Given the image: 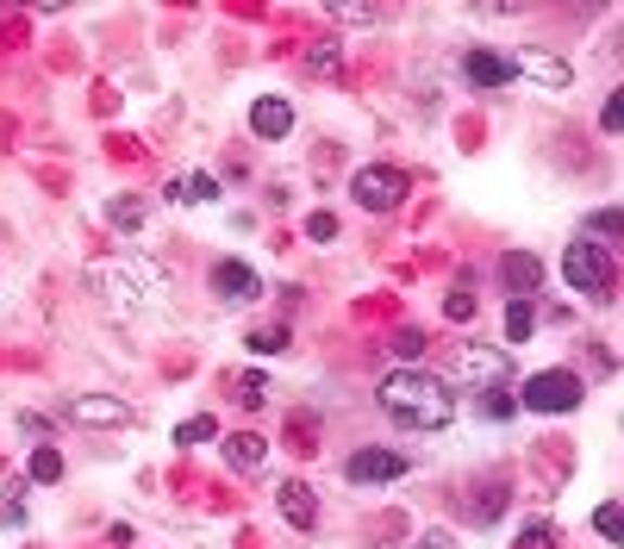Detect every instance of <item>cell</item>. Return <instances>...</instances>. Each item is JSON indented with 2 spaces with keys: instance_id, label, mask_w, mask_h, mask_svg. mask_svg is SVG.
I'll list each match as a JSON object with an SVG mask.
<instances>
[{
  "instance_id": "6da1fadb",
  "label": "cell",
  "mask_w": 624,
  "mask_h": 549,
  "mask_svg": "<svg viewBox=\"0 0 624 549\" xmlns=\"http://www.w3.org/2000/svg\"><path fill=\"white\" fill-rule=\"evenodd\" d=\"M374 399H381V412H387V419H399L406 431H444V424L456 419V394H449V381H437L431 369H394V374H381Z\"/></svg>"
},
{
  "instance_id": "7a4b0ae2",
  "label": "cell",
  "mask_w": 624,
  "mask_h": 549,
  "mask_svg": "<svg viewBox=\"0 0 624 549\" xmlns=\"http://www.w3.org/2000/svg\"><path fill=\"white\" fill-rule=\"evenodd\" d=\"M150 281H156V269H150L144 256H100L94 269H88V288L100 294V306H106L113 319H138V312H144Z\"/></svg>"
},
{
  "instance_id": "3957f363",
  "label": "cell",
  "mask_w": 624,
  "mask_h": 549,
  "mask_svg": "<svg viewBox=\"0 0 624 549\" xmlns=\"http://www.w3.org/2000/svg\"><path fill=\"white\" fill-rule=\"evenodd\" d=\"M562 274H569V288H581L587 299H612V281H619L612 250L594 244V238H574V244L562 250Z\"/></svg>"
},
{
  "instance_id": "277c9868",
  "label": "cell",
  "mask_w": 624,
  "mask_h": 549,
  "mask_svg": "<svg viewBox=\"0 0 624 549\" xmlns=\"http://www.w3.org/2000/svg\"><path fill=\"white\" fill-rule=\"evenodd\" d=\"M349 194H356L362 213H394V206H406V194H412V175L394 169V163H362V169L349 175Z\"/></svg>"
},
{
  "instance_id": "5b68a950",
  "label": "cell",
  "mask_w": 624,
  "mask_h": 549,
  "mask_svg": "<svg viewBox=\"0 0 624 549\" xmlns=\"http://www.w3.org/2000/svg\"><path fill=\"white\" fill-rule=\"evenodd\" d=\"M512 399H519L524 412H574V406H581V374L544 369V374H531V381H519Z\"/></svg>"
},
{
  "instance_id": "8992f818",
  "label": "cell",
  "mask_w": 624,
  "mask_h": 549,
  "mask_svg": "<svg viewBox=\"0 0 624 549\" xmlns=\"http://www.w3.org/2000/svg\"><path fill=\"white\" fill-rule=\"evenodd\" d=\"M506 63H512V81H537V88H574V69L556 56V50L524 44V50H512Z\"/></svg>"
},
{
  "instance_id": "52a82bcc",
  "label": "cell",
  "mask_w": 624,
  "mask_h": 549,
  "mask_svg": "<svg viewBox=\"0 0 624 549\" xmlns=\"http://www.w3.org/2000/svg\"><path fill=\"white\" fill-rule=\"evenodd\" d=\"M456 374L474 381V387H506V381H512V362H506V349L462 344V349H456Z\"/></svg>"
},
{
  "instance_id": "ba28073f",
  "label": "cell",
  "mask_w": 624,
  "mask_h": 549,
  "mask_svg": "<svg viewBox=\"0 0 624 549\" xmlns=\"http://www.w3.org/2000/svg\"><path fill=\"white\" fill-rule=\"evenodd\" d=\"M406 469H412V462L394 456V449H356L344 462V481H356V487H387V481H399Z\"/></svg>"
},
{
  "instance_id": "9c48e42d",
  "label": "cell",
  "mask_w": 624,
  "mask_h": 549,
  "mask_svg": "<svg viewBox=\"0 0 624 549\" xmlns=\"http://www.w3.org/2000/svg\"><path fill=\"white\" fill-rule=\"evenodd\" d=\"M213 294L225 306H250V299H263V274L238 263V256H225V263H213Z\"/></svg>"
},
{
  "instance_id": "30bf717a",
  "label": "cell",
  "mask_w": 624,
  "mask_h": 549,
  "mask_svg": "<svg viewBox=\"0 0 624 549\" xmlns=\"http://www.w3.org/2000/svg\"><path fill=\"white\" fill-rule=\"evenodd\" d=\"M250 131L263 138V144H281L288 131H294V106L281 94H263V100H250Z\"/></svg>"
},
{
  "instance_id": "8fae6325",
  "label": "cell",
  "mask_w": 624,
  "mask_h": 549,
  "mask_svg": "<svg viewBox=\"0 0 624 549\" xmlns=\"http://www.w3.org/2000/svg\"><path fill=\"white\" fill-rule=\"evenodd\" d=\"M275 506H281V519L294 524V531H319V499L306 481H281L275 487Z\"/></svg>"
},
{
  "instance_id": "7c38bea8",
  "label": "cell",
  "mask_w": 624,
  "mask_h": 549,
  "mask_svg": "<svg viewBox=\"0 0 624 549\" xmlns=\"http://www.w3.org/2000/svg\"><path fill=\"white\" fill-rule=\"evenodd\" d=\"M499 274H506V288H512L519 299H531L537 288H544V263H537L531 250H506V256H499Z\"/></svg>"
},
{
  "instance_id": "4fadbf2b",
  "label": "cell",
  "mask_w": 624,
  "mask_h": 549,
  "mask_svg": "<svg viewBox=\"0 0 624 549\" xmlns=\"http://www.w3.org/2000/svg\"><path fill=\"white\" fill-rule=\"evenodd\" d=\"M69 419H81V424H131L138 412H131L125 399H106V394H75L69 399Z\"/></svg>"
},
{
  "instance_id": "5bb4252c",
  "label": "cell",
  "mask_w": 624,
  "mask_h": 549,
  "mask_svg": "<svg viewBox=\"0 0 624 549\" xmlns=\"http://www.w3.org/2000/svg\"><path fill=\"white\" fill-rule=\"evenodd\" d=\"M462 75H469V88H512V63L499 50H469Z\"/></svg>"
},
{
  "instance_id": "9a60e30c",
  "label": "cell",
  "mask_w": 624,
  "mask_h": 549,
  "mask_svg": "<svg viewBox=\"0 0 624 549\" xmlns=\"http://www.w3.org/2000/svg\"><path fill=\"white\" fill-rule=\"evenodd\" d=\"M163 194H169V206H213V200H219V181L206 169H181Z\"/></svg>"
},
{
  "instance_id": "2e32d148",
  "label": "cell",
  "mask_w": 624,
  "mask_h": 549,
  "mask_svg": "<svg viewBox=\"0 0 624 549\" xmlns=\"http://www.w3.org/2000/svg\"><path fill=\"white\" fill-rule=\"evenodd\" d=\"M225 456H231L238 469H263V462H269V437H263V431H238V437L225 444Z\"/></svg>"
},
{
  "instance_id": "e0dca14e",
  "label": "cell",
  "mask_w": 624,
  "mask_h": 549,
  "mask_svg": "<svg viewBox=\"0 0 624 549\" xmlns=\"http://www.w3.org/2000/svg\"><path fill=\"white\" fill-rule=\"evenodd\" d=\"M306 69H313V75H344V50H338V38L306 44Z\"/></svg>"
},
{
  "instance_id": "ac0fdd59",
  "label": "cell",
  "mask_w": 624,
  "mask_h": 549,
  "mask_svg": "<svg viewBox=\"0 0 624 549\" xmlns=\"http://www.w3.org/2000/svg\"><path fill=\"white\" fill-rule=\"evenodd\" d=\"M424 344H431V331H419V324H399L394 337H387V349H394L399 362H419V356H424Z\"/></svg>"
},
{
  "instance_id": "d6986e66",
  "label": "cell",
  "mask_w": 624,
  "mask_h": 549,
  "mask_svg": "<svg viewBox=\"0 0 624 549\" xmlns=\"http://www.w3.org/2000/svg\"><path fill=\"white\" fill-rule=\"evenodd\" d=\"M25 481H38V487H44V481H63V456H56L50 444H38L31 449V462H25Z\"/></svg>"
},
{
  "instance_id": "ffe728a7",
  "label": "cell",
  "mask_w": 624,
  "mask_h": 549,
  "mask_svg": "<svg viewBox=\"0 0 624 549\" xmlns=\"http://www.w3.org/2000/svg\"><path fill=\"white\" fill-rule=\"evenodd\" d=\"M531 331H537V306H531V299H512V306H506V337L524 344Z\"/></svg>"
},
{
  "instance_id": "44dd1931",
  "label": "cell",
  "mask_w": 624,
  "mask_h": 549,
  "mask_svg": "<svg viewBox=\"0 0 624 549\" xmlns=\"http://www.w3.org/2000/svg\"><path fill=\"white\" fill-rule=\"evenodd\" d=\"M25 512H31V506H25V481H13V487L0 494V524H7V531H25Z\"/></svg>"
},
{
  "instance_id": "7402d4cb",
  "label": "cell",
  "mask_w": 624,
  "mask_h": 549,
  "mask_svg": "<svg viewBox=\"0 0 624 549\" xmlns=\"http://www.w3.org/2000/svg\"><path fill=\"white\" fill-rule=\"evenodd\" d=\"M213 431H219V419H206V412H194V419H181V424H175V444H181V449H194V444H206Z\"/></svg>"
},
{
  "instance_id": "603a6c76",
  "label": "cell",
  "mask_w": 624,
  "mask_h": 549,
  "mask_svg": "<svg viewBox=\"0 0 624 549\" xmlns=\"http://www.w3.org/2000/svg\"><path fill=\"white\" fill-rule=\"evenodd\" d=\"M594 531L606 537V544H619V537H624V506H619V499H606V506L594 512Z\"/></svg>"
},
{
  "instance_id": "cb8c5ba5",
  "label": "cell",
  "mask_w": 624,
  "mask_h": 549,
  "mask_svg": "<svg viewBox=\"0 0 624 549\" xmlns=\"http://www.w3.org/2000/svg\"><path fill=\"white\" fill-rule=\"evenodd\" d=\"M444 319L449 324H469L474 319V288H449V294H444Z\"/></svg>"
},
{
  "instance_id": "d4e9b609",
  "label": "cell",
  "mask_w": 624,
  "mask_h": 549,
  "mask_svg": "<svg viewBox=\"0 0 624 549\" xmlns=\"http://www.w3.org/2000/svg\"><path fill=\"white\" fill-rule=\"evenodd\" d=\"M250 349H256V356H281V349H288V324H263V331H250Z\"/></svg>"
},
{
  "instance_id": "484cf974",
  "label": "cell",
  "mask_w": 624,
  "mask_h": 549,
  "mask_svg": "<svg viewBox=\"0 0 624 549\" xmlns=\"http://www.w3.org/2000/svg\"><path fill=\"white\" fill-rule=\"evenodd\" d=\"M106 219H113V225H125V231H138V225H144V200L119 194L113 206H106Z\"/></svg>"
},
{
  "instance_id": "4316f807",
  "label": "cell",
  "mask_w": 624,
  "mask_h": 549,
  "mask_svg": "<svg viewBox=\"0 0 624 549\" xmlns=\"http://www.w3.org/2000/svg\"><path fill=\"white\" fill-rule=\"evenodd\" d=\"M238 381H244V387H238V399H244V406H263V399H269V374H263V369H244Z\"/></svg>"
},
{
  "instance_id": "83f0119b",
  "label": "cell",
  "mask_w": 624,
  "mask_h": 549,
  "mask_svg": "<svg viewBox=\"0 0 624 549\" xmlns=\"http://www.w3.org/2000/svg\"><path fill=\"white\" fill-rule=\"evenodd\" d=\"M481 406H487V419H512V412H519L512 387H487V399H481Z\"/></svg>"
},
{
  "instance_id": "f1b7e54d",
  "label": "cell",
  "mask_w": 624,
  "mask_h": 549,
  "mask_svg": "<svg viewBox=\"0 0 624 549\" xmlns=\"http://www.w3.org/2000/svg\"><path fill=\"white\" fill-rule=\"evenodd\" d=\"M599 131H606V138H619L624 131V94H612L606 106H599Z\"/></svg>"
},
{
  "instance_id": "f546056e",
  "label": "cell",
  "mask_w": 624,
  "mask_h": 549,
  "mask_svg": "<svg viewBox=\"0 0 624 549\" xmlns=\"http://www.w3.org/2000/svg\"><path fill=\"white\" fill-rule=\"evenodd\" d=\"M512 549H556V531H549V524H524Z\"/></svg>"
},
{
  "instance_id": "4dcf8cb0",
  "label": "cell",
  "mask_w": 624,
  "mask_h": 549,
  "mask_svg": "<svg viewBox=\"0 0 624 549\" xmlns=\"http://www.w3.org/2000/svg\"><path fill=\"white\" fill-rule=\"evenodd\" d=\"M306 238H313V244H331V238H338V219H331V213H313V219H306Z\"/></svg>"
},
{
  "instance_id": "1f68e13d",
  "label": "cell",
  "mask_w": 624,
  "mask_h": 549,
  "mask_svg": "<svg viewBox=\"0 0 624 549\" xmlns=\"http://www.w3.org/2000/svg\"><path fill=\"white\" fill-rule=\"evenodd\" d=\"M412 549H456V537H449V531H424Z\"/></svg>"
},
{
  "instance_id": "d6a6232c",
  "label": "cell",
  "mask_w": 624,
  "mask_h": 549,
  "mask_svg": "<svg viewBox=\"0 0 624 549\" xmlns=\"http://www.w3.org/2000/svg\"><path fill=\"white\" fill-rule=\"evenodd\" d=\"M20 431H25V437H38V444H44V437H50V424L38 419V412H25V419H20Z\"/></svg>"
},
{
  "instance_id": "836d02e7",
  "label": "cell",
  "mask_w": 624,
  "mask_h": 549,
  "mask_svg": "<svg viewBox=\"0 0 624 549\" xmlns=\"http://www.w3.org/2000/svg\"><path fill=\"white\" fill-rule=\"evenodd\" d=\"M587 225H594V231H599V238H612V231H619V213H594V219H587Z\"/></svg>"
}]
</instances>
